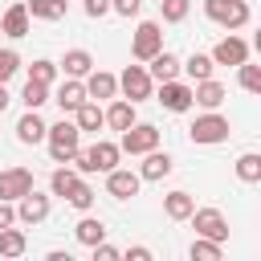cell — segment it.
Segmentation results:
<instances>
[{
  "label": "cell",
  "instance_id": "obj_1",
  "mask_svg": "<svg viewBox=\"0 0 261 261\" xmlns=\"http://www.w3.org/2000/svg\"><path fill=\"white\" fill-rule=\"evenodd\" d=\"M45 143H49V159H53V163H69V155L82 147V130H77L73 118L61 114V122H53V126L45 130Z\"/></svg>",
  "mask_w": 261,
  "mask_h": 261
},
{
  "label": "cell",
  "instance_id": "obj_2",
  "mask_svg": "<svg viewBox=\"0 0 261 261\" xmlns=\"http://www.w3.org/2000/svg\"><path fill=\"white\" fill-rule=\"evenodd\" d=\"M204 16L220 29H245L253 8H249V0H204Z\"/></svg>",
  "mask_w": 261,
  "mask_h": 261
},
{
  "label": "cell",
  "instance_id": "obj_3",
  "mask_svg": "<svg viewBox=\"0 0 261 261\" xmlns=\"http://www.w3.org/2000/svg\"><path fill=\"white\" fill-rule=\"evenodd\" d=\"M228 118L220 114V110H204V114H196V122L188 126V135H192V143L196 147H212V143H224L228 139Z\"/></svg>",
  "mask_w": 261,
  "mask_h": 261
},
{
  "label": "cell",
  "instance_id": "obj_4",
  "mask_svg": "<svg viewBox=\"0 0 261 261\" xmlns=\"http://www.w3.org/2000/svg\"><path fill=\"white\" fill-rule=\"evenodd\" d=\"M122 139H118V151H126V155H143V151H151V147H159V126L155 122H130L126 130H118Z\"/></svg>",
  "mask_w": 261,
  "mask_h": 261
},
{
  "label": "cell",
  "instance_id": "obj_5",
  "mask_svg": "<svg viewBox=\"0 0 261 261\" xmlns=\"http://www.w3.org/2000/svg\"><path fill=\"white\" fill-rule=\"evenodd\" d=\"M159 49H163V24H159V20H139V29H135V37H130L135 61H151Z\"/></svg>",
  "mask_w": 261,
  "mask_h": 261
},
{
  "label": "cell",
  "instance_id": "obj_6",
  "mask_svg": "<svg viewBox=\"0 0 261 261\" xmlns=\"http://www.w3.org/2000/svg\"><path fill=\"white\" fill-rule=\"evenodd\" d=\"M192 228H196V237H208V241H228V220H224V212L220 208H192Z\"/></svg>",
  "mask_w": 261,
  "mask_h": 261
},
{
  "label": "cell",
  "instance_id": "obj_7",
  "mask_svg": "<svg viewBox=\"0 0 261 261\" xmlns=\"http://www.w3.org/2000/svg\"><path fill=\"white\" fill-rule=\"evenodd\" d=\"M118 90L126 94V102H143V98H151L155 82H151L147 65H126V69L118 73Z\"/></svg>",
  "mask_w": 261,
  "mask_h": 261
},
{
  "label": "cell",
  "instance_id": "obj_8",
  "mask_svg": "<svg viewBox=\"0 0 261 261\" xmlns=\"http://www.w3.org/2000/svg\"><path fill=\"white\" fill-rule=\"evenodd\" d=\"M45 216H49V192L29 188V192L16 200V220H20V224H41Z\"/></svg>",
  "mask_w": 261,
  "mask_h": 261
},
{
  "label": "cell",
  "instance_id": "obj_9",
  "mask_svg": "<svg viewBox=\"0 0 261 261\" xmlns=\"http://www.w3.org/2000/svg\"><path fill=\"white\" fill-rule=\"evenodd\" d=\"M159 102H163V110L184 114V110H192V86H188V82H179V77L159 82Z\"/></svg>",
  "mask_w": 261,
  "mask_h": 261
},
{
  "label": "cell",
  "instance_id": "obj_10",
  "mask_svg": "<svg viewBox=\"0 0 261 261\" xmlns=\"http://www.w3.org/2000/svg\"><path fill=\"white\" fill-rule=\"evenodd\" d=\"M29 188H33V171H29V167L16 163V167H4V171H0V200H12V204H16Z\"/></svg>",
  "mask_w": 261,
  "mask_h": 261
},
{
  "label": "cell",
  "instance_id": "obj_11",
  "mask_svg": "<svg viewBox=\"0 0 261 261\" xmlns=\"http://www.w3.org/2000/svg\"><path fill=\"white\" fill-rule=\"evenodd\" d=\"M139 188H143L139 171H126V167H110L106 171V192L114 200H130V196H139Z\"/></svg>",
  "mask_w": 261,
  "mask_h": 261
},
{
  "label": "cell",
  "instance_id": "obj_12",
  "mask_svg": "<svg viewBox=\"0 0 261 261\" xmlns=\"http://www.w3.org/2000/svg\"><path fill=\"white\" fill-rule=\"evenodd\" d=\"M171 167H175V159L167 155V151H159V147H151V151H143V163H139V179H167L171 175Z\"/></svg>",
  "mask_w": 261,
  "mask_h": 261
},
{
  "label": "cell",
  "instance_id": "obj_13",
  "mask_svg": "<svg viewBox=\"0 0 261 261\" xmlns=\"http://www.w3.org/2000/svg\"><path fill=\"white\" fill-rule=\"evenodd\" d=\"M216 65H241V61H249V41H241V37H224V41H216V49L208 53Z\"/></svg>",
  "mask_w": 261,
  "mask_h": 261
},
{
  "label": "cell",
  "instance_id": "obj_14",
  "mask_svg": "<svg viewBox=\"0 0 261 261\" xmlns=\"http://www.w3.org/2000/svg\"><path fill=\"white\" fill-rule=\"evenodd\" d=\"M29 8H24V0H12L8 8H4V16H0V33L4 37H29Z\"/></svg>",
  "mask_w": 261,
  "mask_h": 261
},
{
  "label": "cell",
  "instance_id": "obj_15",
  "mask_svg": "<svg viewBox=\"0 0 261 261\" xmlns=\"http://www.w3.org/2000/svg\"><path fill=\"white\" fill-rule=\"evenodd\" d=\"M82 86H86V98H94V102H102V98H114V94H118V77H114V73H106V69H90Z\"/></svg>",
  "mask_w": 261,
  "mask_h": 261
},
{
  "label": "cell",
  "instance_id": "obj_16",
  "mask_svg": "<svg viewBox=\"0 0 261 261\" xmlns=\"http://www.w3.org/2000/svg\"><path fill=\"white\" fill-rule=\"evenodd\" d=\"M53 102L61 106V114H73V110H77V106L86 102V86H82V77H65V82L57 86Z\"/></svg>",
  "mask_w": 261,
  "mask_h": 261
},
{
  "label": "cell",
  "instance_id": "obj_17",
  "mask_svg": "<svg viewBox=\"0 0 261 261\" xmlns=\"http://www.w3.org/2000/svg\"><path fill=\"white\" fill-rule=\"evenodd\" d=\"M224 98H228V90H224L216 77H204V82H196V86H192V102H196V106H204V110H216Z\"/></svg>",
  "mask_w": 261,
  "mask_h": 261
},
{
  "label": "cell",
  "instance_id": "obj_18",
  "mask_svg": "<svg viewBox=\"0 0 261 261\" xmlns=\"http://www.w3.org/2000/svg\"><path fill=\"white\" fill-rule=\"evenodd\" d=\"M45 130H49V122H45L37 110H24V114L16 118V139H20V143H29V147H33V143H41V139H45Z\"/></svg>",
  "mask_w": 261,
  "mask_h": 261
},
{
  "label": "cell",
  "instance_id": "obj_19",
  "mask_svg": "<svg viewBox=\"0 0 261 261\" xmlns=\"http://www.w3.org/2000/svg\"><path fill=\"white\" fill-rule=\"evenodd\" d=\"M147 73H151V82H171V77H179V57H175L171 49H159V53L151 57Z\"/></svg>",
  "mask_w": 261,
  "mask_h": 261
},
{
  "label": "cell",
  "instance_id": "obj_20",
  "mask_svg": "<svg viewBox=\"0 0 261 261\" xmlns=\"http://www.w3.org/2000/svg\"><path fill=\"white\" fill-rule=\"evenodd\" d=\"M192 208H196V200H192V192H184V188H175V192L163 196V216H167V220H188Z\"/></svg>",
  "mask_w": 261,
  "mask_h": 261
},
{
  "label": "cell",
  "instance_id": "obj_21",
  "mask_svg": "<svg viewBox=\"0 0 261 261\" xmlns=\"http://www.w3.org/2000/svg\"><path fill=\"white\" fill-rule=\"evenodd\" d=\"M57 69H61L65 77H86V73L94 69V57H90L86 49H65V57L57 61Z\"/></svg>",
  "mask_w": 261,
  "mask_h": 261
},
{
  "label": "cell",
  "instance_id": "obj_22",
  "mask_svg": "<svg viewBox=\"0 0 261 261\" xmlns=\"http://www.w3.org/2000/svg\"><path fill=\"white\" fill-rule=\"evenodd\" d=\"M102 118H106V126H110V130H126V126L135 122V102H126V98H114V102L102 110Z\"/></svg>",
  "mask_w": 261,
  "mask_h": 261
},
{
  "label": "cell",
  "instance_id": "obj_23",
  "mask_svg": "<svg viewBox=\"0 0 261 261\" xmlns=\"http://www.w3.org/2000/svg\"><path fill=\"white\" fill-rule=\"evenodd\" d=\"M118 143H110V139H98L94 147H90V163H94V171H110V167H118Z\"/></svg>",
  "mask_w": 261,
  "mask_h": 261
},
{
  "label": "cell",
  "instance_id": "obj_24",
  "mask_svg": "<svg viewBox=\"0 0 261 261\" xmlns=\"http://www.w3.org/2000/svg\"><path fill=\"white\" fill-rule=\"evenodd\" d=\"M73 122H77V130H102V126H106V118H102V106H98L94 98H86V102L73 110Z\"/></svg>",
  "mask_w": 261,
  "mask_h": 261
},
{
  "label": "cell",
  "instance_id": "obj_25",
  "mask_svg": "<svg viewBox=\"0 0 261 261\" xmlns=\"http://www.w3.org/2000/svg\"><path fill=\"white\" fill-rule=\"evenodd\" d=\"M77 179H82V175H77L69 163L53 167V175H49V196H61V200H65V196L73 192V184H77Z\"/></svg>",
  "mask_w": 261,
  "mask_h": 261
},
{
  "label": "cell",
  "instance_id": "obj_26",
  "mask_svg": "<svg viewBox=\"0 0 261 261\" xmlns=\"http://www.w3.org/2000/svg\"><path fill=\"white\" fill-rule=\"evenodd\" d=\"M65 4L69 0H24V8H29L33 20H61L65 16Z\"/></svg>",
  "mask_w": 261,
  "mask_h": 261
},
{
  "label": "cell",
  "instance_id": "obj_27",
  "mask_svg": "<svg viewBox=\"0 0 261 261\" xmlns=\"http://www.w3.org/2000/svg\"><path fill=\"white\" fill-rule=\"evenodd\" d=\"M212 69H216V61H212L208 53H192L188 61H179V73H188L192 82H204V77H212Z\"/></svg>",
  "mask_w": 261,
  "mask_h": 261
},
{
  "label": "cell",
  "instance_id": "obj_28",
  "mask_svg": "<svg viewBox=\"0 0 261 261\" xmlns=\"http://www.w3.org/2000/svg\"><path fill=\"white\" fill-rule=\"evenodd\" d=\"M73 237H77L82 245H98V241H106V224H102V216H82L77 228H73Z\"/></svg>",
  "mask_w": 261,
  "mask_h": 261
},
{
  "label": "cell",
  "instance_id": "obj_29",
  "mask_svg": "<svg viewBox=\"0 0 261 261\" xmlns=\"http://www.w3.org/2000/svg\"><path fill=\"white\" fill-rule=\"evenodd\" d=\"M24 249H29V241H24L20 228H12V224L0 228V257H20Z\"/></svg>",
  "mask_w": 261,
  "mask_h": 261
},
{
  "label": "cell",
  "instance_id": "obj_30",
  "mask_svg": "<svg viewBox=\"0 0 261 261\" xmlns=\"http://www.w3.org/2000/svg\"><path fill=\"white\" fill-rule=\"evenodd\" d=\"M20 102H24V110H41L45 102H49V86L45 82H24V90H20Z\"/></svg>",
  "mask_w": 261,
  "mask_h": 261
},
{
  "label": "cell",
  "instance_id": "obj_31",
  "mask_svg": "<svg viewBox=\"0 0 261 261\" xmlns=\"http://www.w3.org/2000/svg\"><path fill=\"white\" fill-rule=\"evenodd\" d=\"M237 179H241V184H257V179H261V155H257V151H245V155L237 159Z\"/></svg>",
  "mask_w": 261,
  "mask_h": 261
},
{
  "label": "cell",
  "instance_id": "obj_32",
  "mask_svg": "<svg viewBox=\"0 0 261 261\" xmlns=\"http://www.w3.org/2000/svg\"><path fill=\"white\" fill-rule=\"evenodd\" d=\"M192 261H220V241H208V237H196L192 249H188Z\"/></svg>",
  "mask_w": 261,
  "mask_h": 261
},
{
  "label": "cell",
  "instance_id": "obj_33",
  "mask_svg": "<svg viewBox=\"0 0 261 261\" xmlns=\"http://www.w3.org/2000/svg\"><path fill=\"white\" fill-rule=\"evenodd\" d=\"M237 82H241V90L257 94V90H261V65H253V61H241V65H237Z\"/></svg>",
  "mask_w": 261,
  "mask_h": 261
},
{
  "label": "cell",
  "instance_id": "obj_34",
  "mask_svg": "<svg viewBox=\"0 0 261 261\" xmlns=\"http://www.w3.org/2000/svg\"><path fill=\"white\" fill-rule=\"evenodd\" d=\"M94 196H98V192H94V188H90L86 179H77V184H73V192H69L65 200H69V204H73L77 212H90V204H94Z\"/></svg>",
  "mask_w": 261,
  "mask_h": 261
},
{
  "label": "cell",
  "instance_id": "obj_35",
  "mask_svg": "<svg viewBox=\"0 0 261 261\" xmlns=\"http://www.w3.org/2000/svg\"><path fill=\"white\" fill-rule=\"evenodd\" d=\"M29 77H33V82H45V86H53V77H57V61H49V57H37V61L29 65Z\"/></svg>",
  "mask_w": 261,
  "mask_h": 261
},
{
  "label": "cell",
  "instance_id": "obj_36",
  "mask_svg": "<svg viewBox=\"0 0 261 261\" xmlns=\"http://www.w3.org/2000/svg\"><path fill=\"white\" fill-rule=\"evenodd\" d=\"M188 8H192V0H159V12H163L167 24H179L188 16Z\"/></svg>",
  "mask_w": 261,
  "mask_h": 261
},
{
  "label": "cell",
  "instance_id": "obj_37",
  "mask_svg": "<svg viewBox=\"0 0 261 261\" xmlns=\"http://www.w3.org/2000/svg\"><path fill=\"white\" fill-rule=\"evenodd\" d=\"M16 69H20V53L16 49H0V82H8Z\"/></svg>",
  "mask_w": 261,
  "mask_h": 261
},
{
  "label": "cell",
  "instance_id": "obj_38",
  "mask_svg": "<svg viewBox=\"0 0 261 261\" xmlns=\"http://www.w3.org/2000/svg\"><path fill=\"white\" fill-rule=\"evenodd\" d=\"M139 8H143V0H110V12H118V16H139Z\"/></svg>",
  "mask_w": 261,
  "mask_h": 261
},
{
  "label": "cell",
  "instance_id": "obj_39",
  "mask_svg": "<svg viewBox=\"0 0 261 261\" xmlns=\"http://www.w3.org/2000/svg\"><path fill=\"white\" fill-rule=\"evenodd\" d=\"M90 249H94V261H118V257H122V253H118L114 245H106V241H98V245H90Z\"/></svg>",
  "mask_w": 261,
  "mask_h": 261
},
{
  "label": "cell",
  "instance_id": "obj_40",
  "mask_svg": "<svg viewBox=\"0 0 261 261\" xmlns=\"http://www.w3.org/2000/svg\"><path fill=\"white\" fill-rule=\"evenodd\" d=\"M82 8H86V16H94V20H98V16H106V12H110V0H82Z\"/></svg>",
  "mask_w": 261,
  "mask_h": 261
},
{
  "label": "cell",
  "instance_id": "obj_41",
  "mask_svg": "<svg viewBox=\"0 0 261 261\" xmlns=\"http://www.w3.org/2000/svg\"><path fill=\"white\" fill-rule=\"evenodd\" d=\"M8 224H16V208H12V200H0V228H8Z\"/></svg>",
  "mask_w": 261,
  "mask_h": 261
},
{
  "label": "cell",
  "instance_id": "obj_42",
  "mask_svg": "<svg viewBox=\"0 0 261 261\" xmlns=\"http://www.w3.org/2000/svg\"><path fill=\"white\" fill-rule=\"evenodd\" d=\"M126 257H130V261H151V249H147V245H130Z\"/></svg>",
  "mask_w": 261,
  "mask_h": 261
},
{
  "label": "cell",
  "instance_id": "obj_43",
  "mask_svg": "<svg viewBox=\"0 0 261 261\" xmlns=\"http://www.w3.org/2000/svg\"><path fill=\"white\" fill-rule=\"evenodd\" d=\"M8 102H12V94H8V86H4V82H0V114H4V110H8Z\"/></svg>",
  "mask_w": 261,
  "mask_h": 261
}]
</instances>
